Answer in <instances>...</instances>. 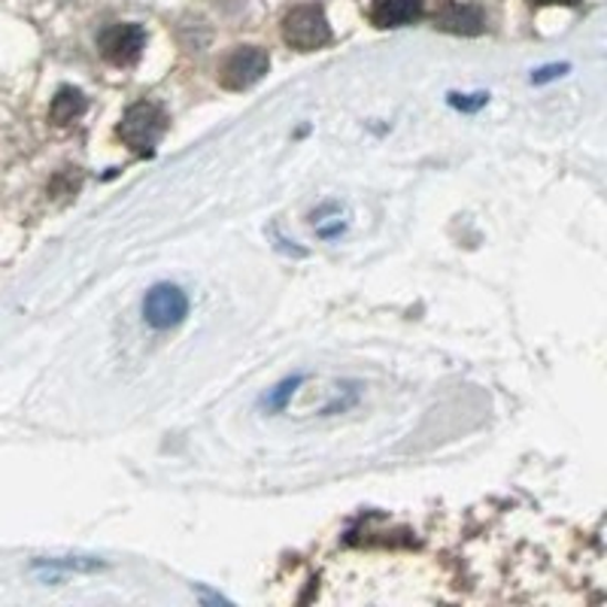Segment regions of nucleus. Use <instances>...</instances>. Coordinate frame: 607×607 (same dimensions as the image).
Masks as SVG:
<instances>
[{
	"mask_svg": "<svg viewBox=\"0 0 607 607\" xmlns=\"http://www.w3.org/2000/svg\"><path fill=\"white\" fill-rule=\"evenodd\" d=\"M167 132V113L161 104H153V101H140L128 107V113L122 116L119 137L125 140V146H132L134 153L149 155L158 146V140L165 137Z\"/></svg>",
	"mask_w": 607,
	"mask_h": 607,
	"instance_id": "f257e3e1",
	"label": "nucleus"
},
{
	"mask_svg": "<svg viewBox=\"0 0 607 607\" xmlns=\"http://www.w3.org/2000/svg\"><path fill=\"white\" fill-rule=\"evenodd\" d=\"M97 46H101V55L109 61V64H116V67H132L140 61L146 46V31L140 24H113L107 28L101 40H97Z\"/></svg>",
	"mask_w": 607,
	"mask_h": 607,
	"instance_id": "39448f33",
	"label": "nucleus"
},
{
	"mask_svg": "<svg viewBox=\"0 0 607 607\" xmlns=\"http://www.w3.org/2000/svg\"><path fill=\"white\" fill-rule=\"evenodd\" d=\"M535 3H565V7H574V3H580V0H535Z\"/></svg>",
	"mask_w": 607,
	"mask_h": 607,
	"instance_id": "9d476101",
	"label": "nucleus"
},
{
	"mask_svg": "<svg viewBox=\"0 0 607 607\" xmlns=\"http://www.w3.org/2000/svg\"><path fill=\"white\" fill-rule=\"evenodd\" d=\"M268 67H271V59H268L264 49H234L226 59V64L219 67V83L231 88V92H243V88H252V85L259 83L264 73H268Z\"/></svg>",
	"mask_w": 607,
	"mask_h": 607,
	"instance_id": "7ed1b4c3",
	"label": "nucleus"
},
{
	"mask_svg": "<svg viewBox=\"0 0 607 607\" xmlns=\"http://www.w3.org/2000/svg\"><path fill=\"white\" fill-rule=\"evenodd\" d=\"M186 313H189V299H186V292L177 286H170V283H161V286H155L146 292L144 301V320L158 328V332H167V328H177L179 322L186 320Z\"/></svg>",
	"mask_w": 607,
	"mask_h": 607,
	"instance_id": "20e7f679",
	"label": "nucleus"
},
{
	"mask_svg": "<svg viewBox=\"0 0 607 607\" xmlns=\"http://www.w3.org/2000/svg\"><path fill=\"white\" fill-rule=\"evenodd\" d=\"M295 383H299V380H295ZM295 383H283V386H280V393H276L274 398H271V405H274V407L283 405V398H286V395L292 393V386H295Z\"/></svg>",
	"mask_w": 607,
	"mask_h": 607,
	"instance_id": "1a4fd4ad",
	"label": "nucleus"
},
{
	"mask_svg": "<svg viewBox=\"0 0 607 607\" xmlns=\"http://www.w3.org/2000/svg\"><path fill=\"white\" fill-rule=\"evenodd\" d=\"M52 122L55 125H71L85 113V97L83 92H76V88H61L55 101H52Z\"/></svg>",
	"mask_w": 607,
	"mask_h": 607,
	"instance_id": "6e6552de",
	"label": "nucleus"
},
{
	"mask_svg": "<svg viewBox=\"0 0 607 607\" xmlns=\"http://www.w3.org/2000/svg\"><path fill=\"white\" fill-rule=\"evenodd\" d=\"M435 24L447 31V34H462V36H474L483 34L486 28V19L483 12L471 7V3H441V10L435 12Z\"/></svg>",
	"mask_w": 607,
	"mask_h": 607,
	"instance_id": "423d86ee",
	"label": "nucleus"
},
{
	"mask_svg": "<svg viewBox=\"0 0 607 607\" xmlns=\"http://www.w3.org/2000/svg\"><path fill=\"white\" fill-rule=\"evenodd\" d=\"M422 15V0H374L370 22L377 28H405Z\"/></svg>",
	"mask_w": 607,
	"mask_h": 607,
	"instance_id": "0eeeda50",
	"label": "nucleus"
},
{
	"mask_svg": "<svg viewBox=\"0 0 607 607\" xmlns=\"http://www.w3.org/2000/svg\"><path fill=\"white\" fill-rule=\"evenodd\" d=\"M283 40L299 52H316L332 43V28L320 3H299L283 19Z\"/></svg>",
	"mask_w": 607,
	"mask_h": 607,
	"instance_id": "f03ea898",
	"label": "nucleus"
}]
</instances>
